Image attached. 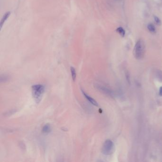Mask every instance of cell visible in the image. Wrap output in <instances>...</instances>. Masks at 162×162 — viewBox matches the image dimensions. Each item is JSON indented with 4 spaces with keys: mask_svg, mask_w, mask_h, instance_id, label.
I'll return each instance as SVG.
<instances>
[{
    "mask_svg": "<svg viewBox=\"0 0 162 162\" xmlns=\"http://www.w3.org/2000/svg\"><path fill=\"white\" fill-rule=\"evenodd\" d=\"M145 51V46L144 41L142 39H140L134 46L133 51L134 58L137 60H141L144 57Z\"/></svg>",
    "mask_w": 162,
    "mask_h": 162,
    "instance_id": "obj_1",
    "label": "cell"
},
{
    "mask_svg": "<svg viewBox=\"0 0 162 162\" xmlns=\"http://www.w3.org/2000/svg\"><path fill=\"white\" fill-rule=\"evenodd\" d=\"M32 95L33 99L37 103H39L42 98L45 87L41 84L33 85L32 87Z\"/></svg>",
    "mask_w": 162,
    "mask_h": 162,
    "instance_id": "obj_2",
    "label": "cell"
},
{
    "mask_svg": "<svg viewBox=\"0 0 162 162\" xmlns=\"http://www.w3.org/2000/svg\"><path fill=\"white\" fill-rule=\"evenodd\" d=\"M114 151V144L110 140H106L102 147V152L105 155H110Z\"/></svg>",
    "mask_w": 162,
    "mask_h": 162,
    "instance_id": "obj_3",
    "label": "cell"
},
{
    "mask_svg": "<svg viewBox=\"0 0 162 162\" xmlns=\"http://www.w3.org/2000/svg\"><path fill=\"white\" fill-rule=\"evenodd\" d=\"M82 93L83 94L84 96L86 98V99L90 103H91L92 105H93L94 106H99V104L98 103V102H97L94 99H93L92 98H91V96H89V95L87 94V93H86L83 90H82Z\"/></svg>",
    "mask_w": 162,
    "mask_h": 162,
    "instance_id": "obj_4",
    "label": "cell"
},
{
    "mask_svg": "<svg viewBox=\"0 0 162 162\" xmlns=\"http://www.w3.org/2000/svg\"><path fill=\"white\" fill-rule=\"evenodd\" d=\"M10 12H7L5 13L4 15L3 16V18H2V20L1 21V29H2V28L3 27V24H4L5 21L7 20L10 17Z\"/></svg>",
    "mask_w": 162,
    "mask_h": 162,
    "instance_id": "obj_5",
    "label": "cell"
},
{
    "mask_svg": "<svg viewBox=\"0 0 162 162\" xmlns=\"http://www.w3.org/2000/svg\"><path fill=\"white\" fill-rule=\"evenodd\" d=\"M51 131V125L48 124L45 125L43 127L42 132L44 134H48Z\"/></svg>",
    "mask_w": 162,
    "mask_h": 162,
    "instance_id": "obj_6",
    "label": "cell"
},
{
    "mask_svg": "<svg viewBox=\"0 0 162 162\" xmlns=\"http://www.w3.org/2000/svg\"><path fill=\"white\" fill-rule=\"evenodd\" d=\"M116 31L119 33L120 35L122 37H124L125 35V30L122 27H119L118 28H117Z\"/></svg>",
    "mask_w": 162,
    "mask_h": 162,
    "instance_id": "obj_7",
    "label": "cell"
},
{
    "mask_svg": "<svg viewBox=\"0 0 162 162\" xmlns=\"http://www.w3.org/2000/svg\"><path fill=\"white\" fill-rule=\"evenodd\" d=\"M71 76H72V79L74 81H75L76 78V70L73 67H71Z\"/></svg>",
    "mask_w": 162,
    "mask_h": 162,
    "instance_id": "obj_8",
    "label": "cell"
},
{
    "mask_svg": "<svg viewBox=\"0 0 162 162\" xmlns=\"http://www.w3.org/2000/svg\"><path fill=\"white\" fill-rule=\"evenodd\" d=\"M147 28L151 33H154L155 32V26L152 24H151V23L149 24L147 26Z\"/></svg>",
    "mask_w": 162,
    "mask_h": 162,
    "instance_id": "obj_9",
    "label": "cell"
},
{
    "mask_svg": "<svg viewBox=\"0 0 162 162\" xmlns=\"http://www.w3.org/2000/svg\"><path fill=\"white\" fill-rule=\"evenodd\" d=\"M9 79L8 76H6L5 75H2L1 76V82H5L8 80V79Z\"/></svg>",
    "mask_w": 162,
    "mask_h": 162,
    "instance_id": "obj_10",
    "label": "cell"
},
{
    "mask_svg": "<svg viewBox=\"0 0 162 162\" xmlns=\"http://www.w3.org/2000/svg\"><path fill=\"white\" fill-rule=\"evenodd\" d=\"M154 19H155V21L156 23V24L158 25H160L161 24V20L159 19V18H158L156 16H155L154 17Z\"/></svg>",
    "mask_w": 162,
    "mask_h": 162,
    "instance_id": "obj_11",
    "label": "cell"
},
{
    "mask_svg": "<svg viewBox=\"0 0 162 162\" xmlns=\"http://www.w3.org/2000/svg\"><path fill=\"white\" fill-rule=\"evenodd\" d=\"M126 78H127V80L128 81V82L130 83V75L128 73V71H127L126 73Z\"/></svg>",
    "mask_w": 162,
    "mask_h": 162,
    "instance_id": "obj_12",
    "label": "cell"
},
{
    "mask_svg": "<svg viewBox=\"0 0 162 162\" xmlns=\"http://www.w3.org/2000/svg\"><path fill=\"white\" fill-rule=\"evenodd\" d=\"M159 95L160 96H162V86L160 88Z\"/></svg>",
    "mask_w": 162,
    "mask_h": 162,
    "instance_id": "obj_13",
    "label": "cell"
}]
</instances>
